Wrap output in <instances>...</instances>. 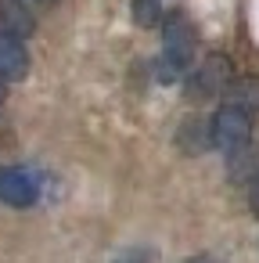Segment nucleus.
Here are the masks:
<instances>
[{
    "label": "nucleus",
    "instance_id": "obj_5",
    "mask_svg": "<svg viewBox=\"0 0 259 263\" xmlns=\"http://www.w3.org/2000/svg\"><path fill=\"white\" fill-rule=\"evenodd\" d=\"M26 72H29V51L11 29H4L0 33V80L15 83V80H26Z\"/></svg>",
    "mask_w": 259,
    "mask_h": 263
},
{
    "label": "nucleus",
    "instance_id": "obj_7",
    "mask_svg": "<svg viewBox=\"0 0 259 263\" xmlns=\"http://www.w3.org/2000/svg\"><path fill=\"white\" fill-rule=\"evenodd\" d=\"M133 18L141 26H151L158 18V0H133Z\"/></svg>",
    "mask_w": 259,
    "mask_h": 263
},
{
    "label": "nucleus",
    "instance_id": "obj_6",
    "mask_svg": "<svg viewBox=\"0 0 259 263\" xmlns=\"http://www.w3.org/2000/svg\"><path fill=\"white\" fill-rule=\"evenodd\" d=\"M227 90H230V101L241 105L245 112H255V108H259V80H241V83L230 80Z\"/></svg>",
    "mask_w": 259,
    "mask_h": 263
},
{
    "label": "nucleus",
    "instance_id": "obj_3",
    "mask_svg": "<svg viewBox=\"0 0 259 263\" xmlns=\"http://www.w3.org/2000/svg\"><path fill=\"white\" fill-rule=\"evenodd\" d=\"M40 187H36V177L22 166H4L0 170V202L11 205V209H29L36 202Z\"/></svg>",
    "mask_w": 259,
    "mask_h": 263
},
{
    "label": "nucleus",
    "instance_id": "obj_8",
    "mask_svg": "<svg viewBox=\"0 0 259 263\" xmlns=\"http://www.w3.org/2000/svg\"><path fill=\"white\" fill-rule=\"evenodd\" d=\"M248 205H252V213L259 216V173H255L252 184H248Z\"/></svg>",
    "mask_w": 259,
    "mask_h": 263
},
{
    "label": "nucleus",
    "instance_id": "obj_10",
    "mask_svg": "<svg viewBox=\"0 0 259 263\" xmlns=\"http://www.w3.org/2000/svg\"><path fill=\"white\" fill-rule=\"evenodd\" d=\"M4 94H8V87H4V80H0V101H4Z\"/></svg>",
    "mask_w": 259,
    "mask_h": 263
},
{
    "label": "nucleus",
    "instance_id": "obj_1",
    "mask_svg": "<svg viewBox=\"0 0 259 263\" xmlns=\"http://www.w3.org/2000/svg\"><path fill=\"white\" fill-rule=\"evenodd\" d=\"M194 47H198V36H194V26L184 18V15H169L166 18V29H162V54H158V76L166 83H173L176 76H184L194 62Z\"/></svg>",
    "mask_w": 259,
    "mask_h": 263
},
{
    "label": "nucleus",
    "instance_id": "obj_11",
    "mask_svg": "<svg viewBox=\"0 0 259 263\" xmlns=\"http://www.w3.org/2000/svg\"><path fill=\"white\" fill-rule=\"evenodd\" d=\"M33 4H51V0H33Z\"/></svg>",
    "mask_w": 259,
    "mask_h": 263
},
{
    "label": "nucleus",
    "instance_id": "obj_2",
    "mask_svg": "<svg viewBox=\"0 0 259 263\" xmlns=\"http://www.w3.org/2000/svg\"><path fill=\"white\" fill-rule=\"evenodd\" d=\"M252 137V112H245L241 105L234 101H223L209 123V141L212 148L220 152H234V148H245Z\"/></svg>",
    "mask_w": 259,
    "mask_h": 263
},
{
    "label": "nucleus",
    "instance_id": "obj_4",
    "mask_svg": "<svg viewBox=\"0 0 259 263\" xmlns=\"http://www.w3.org/2000/svg\"><path fill=\"white\" fill-rule=\"evenodd\" d=\"M230 80H234V72H230L227 58H223V54H209L205 65H202V69L194 72V80H191V87H194L191 98H212V94L227 90Z\"/></svg>",
    "mask_w": 259,
    "mask_h": 263
},
{
    "label": "nucleus",
    "instance_id": "obj_9",
    "mask_svg": "<svg viewBox=\"0 0 259 263\" xmlns=\"http://www.w3.org/2000/svg\"><path fill=\"white\" fill-rule=\"evenodd\" d=\"M191 263H220V259H212V256H194Z\"/></svg>",
    "mask_w": 259,
    "mask_h": 263
}]
</instances>
